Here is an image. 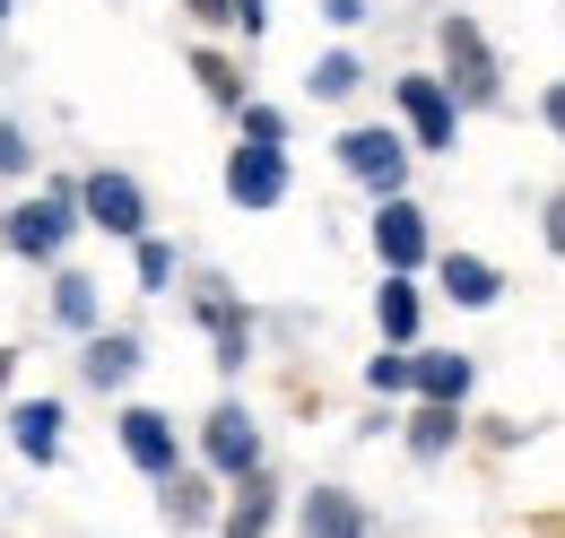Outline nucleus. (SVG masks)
<instances>
[{"instance_id": "nucleus-9", "label": "nucleus", "mask_w": 565, "mask_h": 538, "mask_svg": "<svg viewBox=\"0 0 565 538\" xmlns=\"http://www.w3.org/2000/svg\"><path fill=\"white\" fill-rule=\"evenodd\" d=\"M374 252H383L392 278H409V269L426 261V208L418 201H383V217H374Z\"/></svg>"}, {"instance_id": "nucleus-3", "label": "nucleus", "mask_w": 565, "mask_h": 538, "mask_svg": "<svg viewBox=\"0 0 565 538\" xmlns=\"http://www.w3.org/2000/svg\"><path fill=\"white\" fill-rule=\"evenodd\" d=\"M340 165H349L356 183H374L383 201H401V183H409V139L383 131V122H365V131L340 139Z\"/></svg>"}, {"instance_id": "nucleus-15", "label": "nucleus", "mask_w": 565, "mask_h": 538, "mask_svg": "<svg viewBox=\"0 0 565 538\" xmlns=\"http://www.w3.org/2000/svg\"><path fill=\"white\" fill-rule=\"evenodd\" d=\"M444 295H452V304H470V313H488L495 295H504V278H495L479 252H444Z\"/></svg>"}, {"instance_id": "nucleus-16", "label": "nucleus", "mask_w": 565, "mask_h": 538, "mask_svg": "<svg viewBox=\"0 0 565 538\" xmlns=\"http://www.w3.org/2000/svg\"><path fill=\"white\" fill-rule=\"evenodd\" d=\"M270 521H279V495H270V477H244V495L226 504L217 538H270Z\"/></svg>"}, {"instance_id": "nucleus-28", "label": "nucleus", "mask_w": 565, "mask_h": 538, "mask_svg": "<svg viewBox=\"0 0 565 538\" xmlns=\"http://www.w3.org/2000/svg\"><path fill=\"white\" fill-rule=\"evenodd\" d=\"M192 18L201 26H235V0H192Z\"/></svg>"}, {"instance_id": "nucleus-2", "label": "nucleus", "mask_w": 565, "mask_h": 538, "mask_svg": "<svg viewBox=\"0 0 565 538\" xmlns=\"http://www.w3.org/2000/svg\"><path fill=\"white\" fill-rule=\"evenodd\" d=\"M71 226H78V183H53L44 201L9 208V252H26V261H62Z\"/></svg>"}, {"instance_id": "nucleus-24", "label": "nucleus", "mask_w": 565, "mask_h": 538, "mask_svg": "<svg viewBox=\"0 0 565 538\" xmlns=\"http://www.w3.org/2000/svg\"><path fill=\"white\" fill-rule=\"evenodd\" d=\"M235 114H244V139H253V148H279V139H287L279 105H235Z\"/></svg>"}, {"instance_id": "nucleus-20", "label": "nucleus", "mask_w": 565, "mask_h": 538, "mask_svg": "<svg viewBox=\"0 0 565 538\" xmlns=\"http://www.w3.org/2000/svg\"><path fill=\"white\" fill-rule=\"evenodd\" d=\"M53 313H62L71 331H96V278L62 269V278H53Z\"/></svg>"}, {"instance_id": "nucleus-5", "label": "nucleus", "mask_w": 565, "mask_h": 538, "mask_svg": "<svg viewBox=\"0 0 565 538\" xmlns=\"http://www.w3.org/2000/svg\"><path fill=\"white\" fill-rule=\"evenodd\" d=\"M392 96H401V122H409V139H418V148H435V157H452V131H461V105L444 96V78L409 69V78H401Z\"/></svg>"}, {"instance_id": "nucleus-29", "label": "nucleus", "mask_w": 565, "mask_h": 538, "mask_svg": "<svg viewBox=\"0 0 565 538\" xmlns=\"http://www.w3.org/2000/svg\"><path fill=\"white\" fill-rule=\"evenodd\" d=\"M322 18H331V26H356V18H365V0H322Z\"/></svg>"}, {"instance_id": "nucleus-17", "label": "nucleus", "mask_w": 565, "mask_h": 538, "mask_svg": "<svg viewBox=\"0 0 565 538\" xmlns=\"http://www.w3.org/2000/svg\"><path fill=\"white\" fill-rule=\"evenodd\" d=\"M374 322H383L392 347H409V338H418V287H409V278H383V287H374Z\"/></svg>"}, {"instance_id": "nucleus-22", "label": "nucleus", "mask_w": 565, "mask_h": 538, "mask_svg": "<svg viewBox=\"0 0 565 538\" xmlns=\"http://www.w3.org/2000/svg\"><path fill=\"white\" fill-rule=\"evenodd\" d=\"M356 87H365V62H356V53H322V62H313V96L340 105V96H356Z\"/></svg>"}, {"instance_id": "nucleus-23", "label": "nucleus", "mask_w": 565, "mask_h": 538, "mask_svg": "<svg viewBox=\"0 0 565 538\" xmlns=\"http://www.w3.org/2000/svg\"><path fill=\"white\" fill-rule=\"evenodd\" d=\"M140 287H148V295H166V287H174V244L140 235Z\"/></svg>"}, {"instance_id": "nucleus-6", "label": "nucleus", "mask_w": 565, "mask_h": 538, "mask_svg": "<svg viewBox=\"0 0 565 538\" xmlns=\"http://www.w3.org/2000/svg\"><path fill=\"white\" fill-rule=\"evenodd\" d=\"M122 452H131V470H148L157 486L183 470V443H174V417H166V408H122Z\"/></svg>"}, {"instance_id": "nucleus-1", "label": "nucleus", "mask_w": 565, "mask_h": 538, "mask_svg": "<svg viewBox=\"0 0 565 538\" xmlns=\"http://www.w3.org/2000/svg\"><path fill=\"white\" fill-rule=\"evenodd\" d=\"M444 96L452 105H504V69H495L488 35H479V18H444Z\"/></svg>"}, {"instance_id": "nucleus-7", "label": "nucleus", "mask_w": 565, "mask_h": 538, "mask_svg": "<svg viewBox=\"0 0 565 538\" xmlns=\"http://www.w3.org/2000/svg\"><path fill=\"white\" fill-rule=\"evenodd\" d=\"M201 452H210L217 477H262V434H253V417H244L235 400H226L210 426H201Z\"/></svg>"}, {"instance_id": "nucleus-8", "label": "nucleus", "mask_w": 565, "mask_h": 538, "mask_svg": "<svg viewBox=\"0 0 565 538\" xmlns=\"http://www.w3.org/2000/svg\"><path fill=\"white\" fill-rule=\"evenodd\" d=\"M226 201L235 208H279L287 201V157L279 148H235L226 157Z\"/></svg>"}, {"instance_id": "nucleus-4", "label": "nucleus", "mask_w": 565, "mask_h": 538, "mask_svg": "<svg viewBox=\"0 0 565 538\" xmlns=\"http://www.w3.org/2000/svg\"><path fill=\"white\" fill-rule=\"evenodd\" d=\"M78 208H87V226H105V235H122V244H140L148 235V201L131 174H114V165H96L87 183H78Z\"/></svg>"}, {"instance_id": "nucleus-14", "label": "nucleus", "mask_w": 565, "mask_h": 538, "mask_svg": "<svg viewBox=\"0 0 565 538\" xmlns=\"http://www.w3.org/2000/svg\"><path fill=\"white\" fill-rule=\"evenodd\" d=\"M201 322H210V338H217V365L235 374V365L253 356V322L235 313V295H226V287H210V295H201Z\"/></svg>"}, {"instance_id": "nucleus-19", "label": "nucleus", "mask_w": 565, "mask_h": 538, "mask_svg": "<svg viewBox=\"0 0 565 538\" xmlns=\"http://www.w3.org/2000/svg\"><path fill=\"white\" fill-rule=\"evenodd\" d=\"M452 443H461V408H418V417H409V452H418V461H444Z\"/></svg>"}, {"instance_id": "nucleus-12", "label": "nucleus", "mask_w": 565, "mask_h": 538, "mask_svg": "<svg viewBox=\"0 0 565 538\" xmlns=\"http://www.w3.org/2000/svg\"><path fill=\"white\" fill-rule=\"evenodd\" d=\"M296 521H305V538H365V504H356L349 486H313Z\"/></svg>"}, {"instance_id": "nucleus-13", "label": "nucleus", "mask_w": 565, "mask_h": 538, "mask_svg": "<svg viewBox=\"0 0 565 538\" xmlns=\"http://www.w3.org/2000/svg\"><path fill=\"white\" fill-rule=\"evenodd\" d=\"M78 365H87V383H96V391H122V383L140 374V338H131V331H96Z\"/></svg>"}, {"instance_id": "nucleus-26", "label": "nucleus", "mask_w": 565, "mask_h": 538, "mask_svg": "<svg viewBox=\"0 0 565 538\" xmlns=\"http://www.w3.org/2000/svg\"><path fill=\"white\" fill-rule=\"evenodd\" d=\"M26 157H35L26 131H18V122H0V174H26Z\"/></svg>"}, {"instance_id": "nucleus-18", "label": "nucleus", "mask_w": 565, "mask_h": 538, "mask_svg": "<svg viewBox=\"0 0 565 538\" xmlns=\"http://www.w3.org/2000/svg\"><path fill=\"white\" fill-rule=\"evenodd\" d=\"M210 513H217L210 477H192V470H174V477H166V521H174V530H201Z\"/></svg>"}, {"instance_id": "nucleus-10", "label": "nucleus", "mask_w": 565, "mask_h": 538, "mask_svg": "<svg viewBox=\"0 0 565 538\" xmlns=\"http://www.w3.org/2000/svg\"><path fill=\"white\" fill-rule=\"evenodd\" d=\"M470 383H479V365H470V356H452V347L409 356V391H418L426 408H461V400H470Z\"/></svg>"}, {"instance_id": "nucleus-31", "label": "nucleus", "mask_w": 565, "mask_h": 538, "mask_svg": "<svg viewBox=\"0 0 565 538\" xmlns=\"http://www.w3.org/2000/svg\"><path fill=\"white\" fill-rule=\"evenodd\" d=\"M0 18H9V0H0Z\"/></svg>"}, {"instance_id": "nucleus-21", "label": "nucleus", "mask_w": 565, "mask_h": 538, "mask_svg": "<svg viewBox=\"0 0 565 538\" xmlns=\"http://www.w3.org/2000/svg\"><path fill=\"white\" fill-rule=\"evenodd\" d=\"M192 78H201V87H210V105H226V114H235V105H244V78H235V62H226V53H210V44H201V53H192Z\"/></svg>"}, {"instance_id": "nucleus-11", "label": "nucleus", "mask_w": 565, "mask_h": 538, "mask_svg": "<svg viewBox=\"0 0 565 538\" xmlns=\"http://www.w3.org/2000/svg\"><path fill=\"white\" fill-rule=\"evenodd\" d=\"M9 443H18L35 470H53V461H62V400H18L9 408Z\"/></svg>"}, {"instance_id": "nucleus-27", "label": "nucleus", "mask_w": 565, "mask_h": 538, "mask_svg": "<svg viewBox=\"0 0 565 538\" xmlns=\"http://www.w3.org/2000/svg\"><path fill=\"white\" fill-rule=\"evenodd\" d=\"M235 26H244V35H262V26H270V0H235Z\"/></svg>"}, {"instance_id": "nucleus-25", "label": "nucleus", "mask_w": 565, "mask_h": 538, "mask_svg": "<svg viewBox=\"0 0 565 538\" xmlns=\"http://www.w3.org/2000/svg\"><path fill=\"white\" fill-rule=\"evenodd\" d=\"M365 391H383V400H392V391H409V356H401V347H392V356H374V365H365Z\"/></svg>"}, {"instance_id": "nucleus-30", "label": "nucleus", "mask_w": 565, "mask_h": 538, "mask_svg": "<svg viewBox=\"0 0 565 538\" xmlns=\"http://www.w3.org/2000/svg\"><path fill=\"white\" fill-rule=\"evenodd\" d=\"M9 374H18V356H9V347H0V391H9Z\"/></svg>"}]
</instances>
